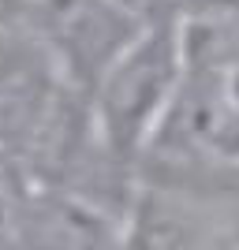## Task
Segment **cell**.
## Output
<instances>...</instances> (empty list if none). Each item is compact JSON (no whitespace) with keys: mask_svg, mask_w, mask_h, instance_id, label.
<instances>
[{"mask_svg":"<svg viewBox=\"0 0 239 250\" xmlns=\"http://www.w3.org/2000/svg\"><path fill=\"white\" fill-rule=\"evenodd\" d=\"M8 42V15H4V11H0V45Z\"/></svg>","mask_w":239,"mask_h":250,"instance_id":"obj_2","label":"cell"},{"mask_svg":"<svg viewBox=\"0 0 239 250\" xmlns=\"http://www.w3.org/2000/svg\"><path fill=\"white\" fill-rule=\"evenodd\" d=\"M183 79L176 15L150 22L86 94L94 131L120 161L135 165L150 149Z\"/></svg>","mask_w":239,"mask_h":250,"instance_id":"obj_1","label":"cell"}]
</instances>
